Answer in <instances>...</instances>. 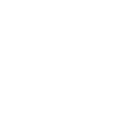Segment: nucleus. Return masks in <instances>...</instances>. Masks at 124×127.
Wrapping results in <instances>:
<instances>
[]
</instances>
